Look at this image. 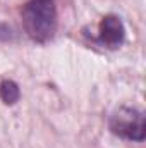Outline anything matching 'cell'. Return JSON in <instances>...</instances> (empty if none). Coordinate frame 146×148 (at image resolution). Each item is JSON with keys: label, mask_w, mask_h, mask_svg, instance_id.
I'll use <instances>...</instances> for the list:
<instances>
[{"label": "cell", "mask_w": 146, "mask_h": 148, "mask_svg": "<svg viewBox=\"0 0 146 148\" xmlns=\"http://www.w3.org/2000/svg\"><path fill=\"white\" fill-rule=\"evenodd\" d=\"M126 40V28L120 17L108 14L102 19L100 23V31H98V41L108 48H119Z\"/></svg>", "instance_id": "3957f363"}, {"label": "cell", "mask_w": 146, "mask_h": 148, "mask_svg": "<svg viewBox=\"0 0 146 148\" xmlns=\"http://www.w3.org/2000/svg\"><path fill=\"white\" fill-rule=\"evenodd\" d=\"M10 38V29H7L2 23H0V40H7Z\"/></svg>", "instance_id": "5b68a950"}, {"label": "cell", "mask_w": 146, "mask_h": 148, "mask_svg": "<svg viewBox=\"0 0 146 148\" xmlns=\"http://www.w3.org/2000/svg\"><path fill=\"white\" fill-rule=\"evenodd\" d=\"M23 24L28 36L45 43L57 31V7L53 0H29L23 7Z\"/></svg>", "instance_id": "6da1fadb"}, {"label": "cell", "mask_w": 146, "mask_h": 148, "mask_svg": "<svg viewBox=\"0 0 146 148\" xmlns=\"http://www.w3.org/2000/svg\"><path fill=\"white\" fill-rule=\"evenodd\" d=\"M21 97V90L16 81L12 79H3L0 83V100L5 105H14Z\"/></svg>", "instance_id": "277c9868"}, {"label": "cell", "mask_w": 146, "mask_h": 148, "mask_svg": "<svg viewBox=\"0 0 146 148\" xmlns=\"http://www.w3.org/2000/svg\"><path fill=\"white\" fill-rule=\"evenodd\" d=\"M110 129L124 140L143 141L146 133L145 114L134 107H120L110 117Z\"/></svg>", "instance_id": "7a4b0ae2"}]
</instances>
